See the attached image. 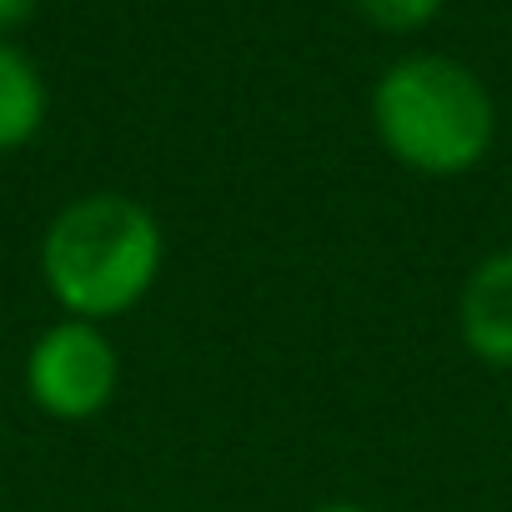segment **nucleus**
<instances>
[{
  "instance_id": "f257e3e1",
  "label": "nucleus",
  "mask_w": 512,
  "mask_h": 512,
  "mask_svg": "<svg viewBox=\"0 0 512 512\" xmlns=\"http://www.w3.org/2000/svg\"><path fill=\"white\" fill-rule=\"evenodd\" d=\"M166 267V231L131 191L71 196L41 231V282L61 317L116 322L136 312Z\"/></svg>"
},
{
  "instance_id": "f03ea898",
  "label": "nucleus",
  "mask_w": 512,
  "mask_h": 512,
  "mask_svg": "<svg viewBox=\"0 0 512 512\" xmlns=\"http://www.w3.org/2000/svg\"><path fill=\"white\" fill-rule=\"evenodd\" d=\"M372 131L402 171L452 181L492 156L497 101L472 66L442 51H412L377 76Z\"/></svg>"
},
{
  "instance_id": "7ed1b4c3",
  "label": "nucleus",
  "mask_w": 512,
  "mask_h": 512,
  "mask_svg": "<svg viewBox=\"0 0 512 512\" xmlns=\"http://www.w3.org/2000/svg\"><path fill=\"white\" fill-rule=\"evenodd\" d=\"M121 352L101 322L61 317L26 352V397L51 422H91L116 402Z\"/></svg>"
},
{
  "instance_id": "20e7f679",
  "label": "nucleus",
  "mask_w": 512,
  "mask_h": 512,
  "mask_svg": "<svg viewBox=\"0 0 512 512\" xmlns=\"http://www.w3.org/2000/svg\"><path fill=\"white\" fill-rule=\"evenodd\" d=\"M457 337L482 367L512 372V246L487 251L462 277Z\"/></svg>"
},
{
  "instance_id": "39448f33",
  "label": "nucleus",
  "mask_w": 512,
  "mask_h": 512,
  "mask_svg": "<svg viewBox=\"0 0 512 512\" xmlns=\"http://www.w3.org/2000/svg\"><path fill=\"white\" fill-rule=\"evenodd\" d=\"M46 116H51V91L41 66L16 41H0V156L31 146Z\"/></svg>"
},
{
  "instance_id": "423d86ee",
  "label": "nucleus",
  "mask_w": 512,
  "mask_h": 512,
  "mask_svg": "<svg viewBox=\"0 0 512 512\" xmlns=\"http://www.w3.org/2000/svg\"><path fill=\"white\" fill-rule=\"evenodd\" d=\"M352 6L362 11L367 26H377L387 36H412L442 16L447 0H352Z\"/></svg>"
},
{
  "instance_id": "0eeeda50",
  "label": "nucleus",
  "mask_w": 512,
  "mask_h": 512,
  "mask_svg": "<svg viewBox=\"0 0 512 512\" xmlns=\"http://www.w3.org/2000/svg\"><path fill=\"white\" fill-rule=\"evenodd\" d=\"M41 11V0H0V41H11L21 26H31Z\"/></svg>"
},
{
  "instance_id": "6e6552de",
  "label": "nucleus",
  "mask_w": 512,
  "mask_h": 512,
  "mask_svg": "<svg viewBox=\"0 0 512 512\" xmlns=\"http://www.w3.org/2000/svg\"><path fill=\"white\" fill-rule=\"evenodd\" d=\"M312 512H372V507H362V502H322Z\"/></svg>"
}]
</instances>
